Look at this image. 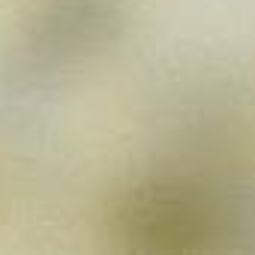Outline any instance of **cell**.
Instances as JSON below:
<instances>
[{"label":"cell","instance_id":"cell-1","mask_svg":"<svg viewBox=\"0 0 255 255\" xmlns=\"http://www.w3.org/2000/svg\"><path fill=\"white\" fill-rule=\"evenodd\" d=\"M219 207L198 189L162 183L144 186L126 201L123 216L132 234L150 237L153 243H189L213 228V213Z\"/></svg>","mask_w":255,"mask_h":255},{"label":"cell","instance_id":"cell-2","mask_svg":"<svg viewBox=\"0 0 255 255\" xmlns=\"http://www.w3.org/2000/svg\"><path fill=\"white\" fill-rule=\"evenodd\" d=\"M117 18L114 0H57L42 18L39 42L57 51H81L93 42H105Z\"/></svg>","mask_w":255,"mask_h":255}]
</instances>
